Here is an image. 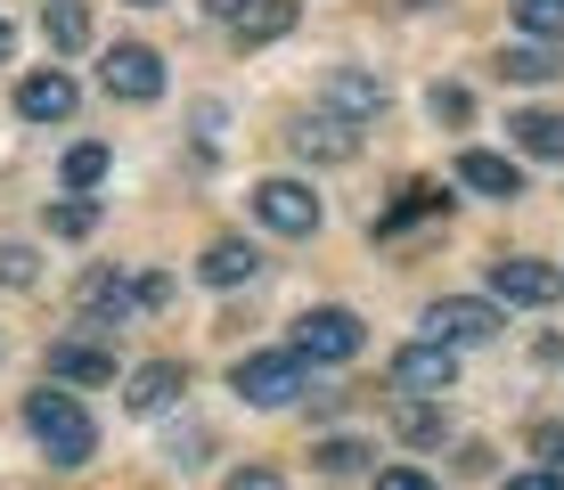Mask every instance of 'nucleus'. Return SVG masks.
Masks as SVG:
<instances>
[{
    "label": "nucleus",
    "instance_id": "obj_1",
    "mask_svg": "<svg viewBox=\"0 0 564 490\" xmlns=\"http://www.w3.org/2000/svg\"><path fill=\"white\" fill-rule=\"evenodd\" d=\"M25 425H33V442L50 449V466H90V449H99V425L83 417V401L74 392H57V384H42L25 401Z\"/></svg>",
    "mask_w": 564,
    "mask_h": 490
},
{
    "label": "nucleus",
    "instance_id": "obj_17",
    "mask_svg": "<svg viewBox=\"0 0 564 490\" xmlns=\"http://www.w3.org/2000/svg\"><path fill=\"white\" fill-rule=\"evenodd\" d=\"M50 377H66V384H115V351H99V344H50Z\"/></svg>",
    "mask_w": 564,
    "mask_h": 490
},
{
    "label": "nucleus",
    "instance_id": "obj_13",
    "mask_svg": "<svg viewBox=\"0 0 564 490\" xmlns=\"http://www.w3.org/2000/svg\"><path fill=\"white\" fill-rule=\"evenodd\" d=\"M458 181L482 188V196H523V164H516V155H491V148H466L458 155Z\"/></svg>",
    "mask_w": 564,
    "mask_h": 490
},
{
    "label": "nucleus",
    "instance_id": "obj_33",
    "mask_svg": "<svg viewBox=\"0 0 564 490\" xmlns=\"http://www.w3.org/2000/svg\"><path fill=\"white\" fill-rule=\"evenodd\" d=\"M164 294H172V279H164V270H140V303L155 311V303H164Z\"/></svg>",
    "mask_w": 564,
    "mask_h": 490
},
{
    "label": "nucleus",
    "instance_id": "obj_6",
    "mask_svg": "<svg viewBox=\"0 0 564 490\" xmlns=\"http://www.w3.org/2000/svg\"><path fill=\"white\" fill-rule=\"evenodd\" d=\"M556 294H564L556 262H532V253H499L491 262V303H556Z\"/></svg>",
    "mask_w": 564,
    "mask_h": 490
},
{
    "label": "nucleus",
    "instance_id": "obj_2",
    "mask_svg": "<svg viewBox=\"0 0 564 490\" xmlns=\"http://www.w3.org/2000/svg\"><path fill=\"white\" fill-rule=\"evenodd\" d=\"M229 384H238V401H254V409H286L303 392V360L295 351H246V360L229 368Z\"/></svg>",
    "mask_w": 564,
    "mask_h": 490
},
{
    "label": "nucleus",
    "instance_id": "obj_22",
    "mask_svg": "<svg viewBox=\"0 0 564 490\" xmlns=\"http://www.w3.org/2000/svg\"><path fill=\"white\" fill-rule=\"evenodd\" d=\"M442 205H451V196H442V188H425V181H417V188H401V205H393V213H384V221H377V229H384V238H393V229H410V221H425V213H442Z\"/></svg>",
    "mask_w": 564,
    "mask_h": 490
},
{
    "label": "nucleus",
    "instance_id": "obj_3",
    "mask_svg": "<svg viewBox=\"0 0 564 490\" xmlns=\"http://www.w3.org/2000/svg\"><path fill=\"white\" fill-rule=\"evenodd\" d=\"M499 327H508V319H499V303H482V294H442V303L434 311H425V344H491L499 336Z\"/></svg>",
    "mask_w": 564,
    "mask_h": 490
},
{
    "label": "nucleus",
    "instance_id": "obj_20",
    "mask_svg": "<svg viewBox=\"0 0 564 490\" xmlns=\"http://www.w3.org/2000/svg\"><path fill=\"white\" fill-rule=\"evenodd\" d=\"M499 74H508V83H556L564 57L540 50V42H516V50H499Z\"/></svg>",
    "mask_w": 564,
    "mask_h": 490
},
{
    "label": "nucleus",
    "instance_id": "obj_9",
    "mask_svg": "<svg viewBox=\"0 0 564 490\" xmlns=\"http://www.w3.org/2000/svg\"><path fill=\"white\" fill-rule=\"evenodd\" d=\"M74 303L90 311L99 327H123V319H140V279H123V270H83V286H74Z\"/></svg>",
    "mask_w": 564,
    "mask_h": 490
},
{
    "label": "nucleus",
    "instance_id": "obj_32",
    "mask_svg": "<svg viewBox=\"0 0 564 490\" xmlns=\"http://www.w3.org/2000/svg\"><path fill=\"white\" fill-rule=\"evenodd\" d=\"M508 490H564L556 466H532V475H508Z\"/></svg>",
    "mask_w": 564,
    "mask_h": 490
},
{
    "label": "nucleus",
    "instance_id": "obj_7",
    "mask_svg": "<svg viewBox=\"0 0 564 490\" xmlns=\"http://www.w3.org/2000/svg\"><path fill=\"white\" fill-rule=\"evenodd\" d=\"M458 384V351L451 344H410L393 360V392L401 401H434V392H451Z\"/></svg>",
    "mask_w": 564,
    "mask_h": 490
},
{
    "label": "nucleus",
    "instance_id": "obj_28",
    "mask_svg": "<svg viewBox=\"0 0 564 490\" xmlns=\"http://www.w3.org/2000/svg\"><path fill=\"white\" fill-rule=\"evenodd\" d=\"M0 286H33V253L25 246H0Z\"/></svg>",
    "mask_w": 564,
    "mask_h": 490
},
{
    "label": "nucleus",
    "instance_id": "obj_15",
    "mask_svg": "<svg viewBox=\"0 0 564 490\" xmlns=\"http://www.w3.org/2000/svg\"><path fill=\"white\" fill-rule=\"evenodd\" d=\"M254 270H262V253L246 246V238H213L205 262H197V279H205V286H246Z\"/></svg>",
    "mask_w": 564,
    "mask_h": 490
},
{
    "label": "nucleus",
    "instance_id": "obj_16",
    "mask_svg": "<svg viewBox=\"0 0 564 490\" xmlns=\"http://www.w3.org/2000/svg\"><path fill=\"white\" fill-rule=\"evenodd\" d=\"M508 131H516L523 155H540V164H564V115H556V107H523Z\"/></svg>",
    "mask_w": 564,
    "mask_h": 490
},
{
    "label": "nucleus",
    "instance_id": "obj_24",
    "mask_svg": "<svg viewBox=\"0 0 564 490\" xmlns=\"http://www.w3.org/2000/svg\"><path fill=\"white\" fill-rule=\"evenodd\" d=\"M393 425H401V442H417V449H425V442H442V409H434V401H401V409H393Z\"/></svg>",
    "mask_w": 564,
    "mask_h": 490
},
{
    "label": "nucleus",
    "instance_id": "obj_4",
    "mask_svg": "<svg viewBox=\"0 0 564 490\" xmlns=\"http://www.w3.org/2000/svg\"><path fill=\"white\" fill-rule=\"evenodd\" d=\"M107 98H131V107H148V98H164V57H155L148 42H115L107 66H99Z\"/></svg>",
    "mask_w": 564,
    "mask_h": 490
},
{
    "label": "nucleus",
    "instance_id": "obj_34",
    "mask_svg": "<svg viewBox=\"0 0 564 490\" xmlns=\"http://www.w3.org/2000/svg\"><path fill=\"white\" fill-rule=\"evenodd\" d=\"M205 9H213V17H229V25H238V17L254 9V0H205Z\"/></svg>",
    "mask_w": 564,
    "mask_h": 490
},
{
    "label": "nucleus",
    "instance_id": "obj_21",
    "mask_svg": "<svg viewBox=\"0 0 564 490\" xmlns=\"http://www.w3.org/2000/svg\"><path fill=\"white\" fill-rule=\"evenodd\" d=\"M516 25L532 33L540 50H556L564 42V0H516Z\"/></svg>",
    "mask_w": 564,
    "mask_h": 490
},
{
    "label": "nucleus",
    "instance_id": "obj_14",
    "mask_svg": "<svg viewBox=\"0 0 564 490\" xmlns=\"http://www.w3.org/2000/svg\"><path fill=\"white\" fill-rule=\"evenodd\" d=\"M172 392H188V368H181V360H148V368H131V392H123V401L140 409V417H155V409H172Z\"/></svg>",
    "mask_w": 564,
    "mask_h": 490
},
{
    "label": "nucleus",
    "instance_id": "obj_26",
    "mask_svg": "<svg viewBox=\"0 0 564 490\" xmlns=\"http://www.w3.org/2000/svg\"><path fill=\"white\" fill-rule=\"evenodd\" d=\"M532 458H540V466H556V475H564V417L532 425Z\"/></svg>",
    "mask_w": 564,
    "mask_h": 490
},
{
    "label": "nucleus",
    "instance_id": "obj_23",
    "mask_svg": "<svg viewBox=\"0 0 564 490\" xmlns=\"http://www.w3.org/2000/svg\"><path fill=\"white\" fill-rule=\"evenodd\" d=\"M99 181H107V148H99V140H83V148L66 155V188H74V196H90Z\"/></svg>",
    "mask_w": 564,
    "mask_h": 490
},
{
    "label": "nucleus",
    "instance_id": "obj_12",
    "mask_svg": "<svg viewBox=\"0 0 564 490\" xmlns=\"http://www.w3.org/2000/svg\"><path fill=\"white\" fill-rule=\"evenodd\" d=\"M295 148L319 155V164H352V155H360V131L336 123V115H303V123H295Z\"/></svg>",
    "mask_w": 564,
    "mask_h": 490
},
{
    "label": "nucleus",
    "instance_id": "obj_31",
    "mask_svg": "<svg viewBox=\"0 0 564 490\" xmlns=\"http://www.w3.org/2000/svg\"><path fill=\"white\" fill-rule=\"evenodd\" d=\"M377 490H434V482H425L417 466H384V475H377Z\"/></svg>",
    "mask_w": 564,
    "mask_h": 490
},
{
    "label": "nucleus",
    "instance_id": "obj_5",
    "mask_svg": "<svg viewBox=\"0 0 564 490\" xmlns=\"http://www.w3.org/2000/svg\"><path fill=\"white\" fill-rule=\"evenodd\" d=\"M360 351V319L344 303H319L295 319V360H352Z\"/></svg>",
    "mask_w": 564,
    "mask_h": 490
},
{
    "label": "nucleus",
    "instance_id": "obj_11",
    "mask_svg": "<svg viewBox=\"0 0 564 490\" xmlns=\"http://www.w3.org/2000/svg\"><path fill=\"white\" fill-rule=\"evenodd\" d=\"M17 115H25V123H66L74 115V74H25V83H17Z\"/></svg>",
    "mask_w": 564,
    "mask_h": 490
},
{
    "label": "nucleus",
    "instance_id": "obj_30",
    "mask_svg": "<svg viewBox=\"0 0 564 490\" xmlns=\"http://www.w3.org/2000/svg\"><path fill=\"white\" fill-rule=\"evenodd\" d=\"M221 490H286L279 475H270V466H238V475H229Z\"/></svg>",
    "mask_w": 564,
    "mask_h": 490
},
{
    "label": "nucleus",
    "instance_id": "obj_10",
    "mask_svg": "<svg viewBox=\"0 0 564 490\" xmlns=\"http://www.w3.org/2000/svg\"><path fill=\"white\" fill-rule=\"evenodd\" d=\"M319 98H327L319 115H336V123H368V115H384V83H377V74H360V66H327Z\"/></svg>",
    "mask_w": 564,
    "mask_h": 490
},
{
    "label": "nucleus",
    "instance_id": "obj_25",
    "mask_svg": "<svg viewBox=\"0 0 564 490\" xmlns=\"http://www.w3.org/2000/svg\"><path fill=\"white\" fill-rule=\"evenodd\" d=\"M99 229V205L90 196H66V205H50V238H90Z\"/></svg>",
    "mask_w": 564,
    "mask_h": 490
},
{
    "label": "nucleus",
    "instance_id": "obj_36",
    "mask_svg": "<svg viewBox=\"0 0 564 490\" xmlns=\"http://www.w3.org/2000/svg\"><path fill=\"white\" fill-rule=\"evenodd\" d=\"M131 9H155V0H131Z\"/></svg>",
    "mask_w": 564,
    "mask_h": 490
},
{
    "label": "nucleus",
    "instance_id": "obj_8",
    "mask_svg": "<svg viewBox=\"0 0 564 490\" xmlns=\"http://www.w3.org/2000/svg\"><path fill=\"white\" fill-rule=\"evenodd\" d=\"M254 221L279 229V238H311V229H319V196L303 181H262L254 188Z\"/></svg>",
    "mask_w": 564,
    "mask_h": 490
},
{
    "label": "nucleus",
    "instance_id": "obj_29",
    "mask_svg": "<svg viewBox=\"0 0 564 490\" xmlns=\"http://www.w3.org/2000/svg\"><path fill=\"white\" fill-rule=\"evenodd\" d=\"M434 123H466V90H458V83L434 90Z\"/></svg>",
    "mask_w": 564,
    "mask_h": 490
},
{
    "label": "nucleus",
    "instance_id": "obj_35",
    "mask_svg": "<svg viewBox=\"0 0 564 490\" xmlns=\"http://www.w3.org/2000/svg\"><path fill=\"white\" fill-rule=\"evenodd\" d=\"M9 42H17V33H9V17H0V57H9Z\"/></svg>",
    "mask_w": 564,
    "mask_h": 490
},
{
    "label": "nucleus",
    "instance_id": "obj_19",
    "mask_svg": "<svg viewBox=\"0 0 564 490\" xmlns=\"http://www.w3.org/2000/svg\"><path fill=\"white\" fill-rule=\"evenodd\" d=\"M42 33H50V50H90V9H83V0H50V9H42Z\"/></svg>",
    "mask_w": 564,
    "mask_h": 490
},
{
    "label": "nucleus",
    "instance_id": "obj_27",
    "mask_svg": "<svg viewBox=\"0 0 564 490\" xmlns=\"http://www.w3.org/2000/svg\"><path fill=\"white\" fill-rule=\"evenodd\" d=\"M311 458H319L327 475H352V466H368V449H360V442H319Z\"/></svg>",
    "mask_w": 564,
    "mask_h": 490
},
{
    "label": "nucleus",
    "instance_id": "obj_18",
    "mask_svg": "<svg viewBox=\"0 0 564 490\" xmlns=\"http://www.w3.org/2000/svg\"><path fill=\"white\" fill-rule=\"evenodd\" d=\"M279 33H295V0H254V9L238 17V50H262V42H279Z\"/></svg>",
    "mask_w": 564,
    "mask_h": 490
}]
</instances>
